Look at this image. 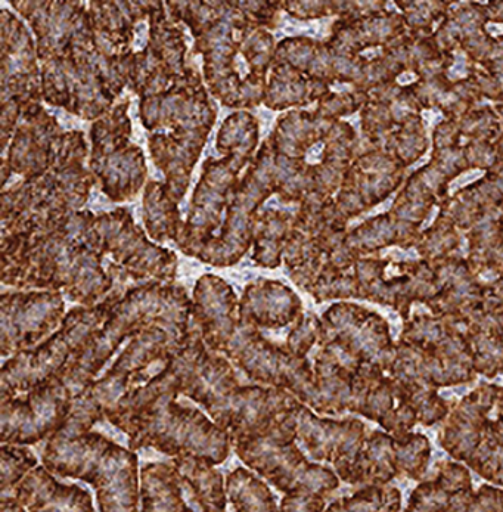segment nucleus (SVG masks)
<instances>
[{"mask_svg": "<svg viewBox=\"0 0 503 512\" xmlns=\"http://www.w3.org/2000/svg\"><path fill=\"white\" fill-rule=\"evenodd\" d=\"M189 330L154 325L132 338L107 372L74 396L70 415L55 436L74 439L92 431L93 425L105 420L124 397L147 386L169 366Z\"/></svg>", "mask_w": 503, "mask_h": 512, "instance_id": "f257e3e1", "label": "nucleus"}, {"mask_svg": "<svg viewBox=\"0 0 503 512\" xmlns=\"http://www.w3.org/2000/svg\"><path fill=\"white\" fill-rule=\"evenodd\" d=\"M183 396L206 409L208 417L231 437L232 443L266 433L300 400L273 387L244 386L225 356L207 350Z\"/></svg>", "mask_w": 503, "mask_h": 512, "instance_id": "f03ea898", "label": "nucleus"}, {"mask_svg": "<svg viewBox=\"0 0 503 512\" xmlns=\"http://www.w3.org/2000/svg\"><path fill=\"white\" fill-rule=\"evenodd\" d=\"M42 462L55 476L89 483L101 512H139L141 474L132 449L93 431L74 439L54 436L46 442Z\"/></svg>", "mask_w": 503, "mask_h": 512, "instance_id": "7ed1b4c3", "label": "nucleus"}, {"mask_svg": "<svg viewBox=\"0 0 503 512\" xmlns=\"http://www.w3.org/2000/svg\"><path fill=\"white\" fill-rule=\"evenodd\" d=\"M191 304L185 291L145 285L129 291L111 307L108 318L83 347L62 381L76 396L111 361L127 338H135L154 325L189 328Z\"/></svg>", "mask_w": 503, "mask_h": 512, "instance_id": "20e7f679", "label": "nucleus"}, {"mask_svg": "<svg viewBox=\"0 0 503 512\" xmlns=\"http://www.w3.org/2000/svg\"><path fill=\"white\" fill-rule=\"evenodd\" d=\"M130 449L151 448L173 458H197L220 465L231 452L232 440L208 415L163 396L121 422Z\"/></svg>", "mask_w": 503, "mask_h": 512, "instance_id": "39448f33", "label": "nucleus"}, {"mask_svg": "<svg viewBox=\"0 0 503 512\" xmlns=\"http://www.w3.org/2000/svg\"><path fill=\"white\" fill-rule=\"evenodd\" d=\"M114 302L90 309H74L48 340L3 363L0 371V397L29 393L37 387L62 380L83 347L108 318Z\"/></svg>", "mask_w": 503, "mask_h": 512, "instance_id": "423d86ee", "label": "nucleus"}, {"mask_svg": "<svg viewBox=\"0 0 503 512\" xmlns=\"http://www.w3.org/2000/svg\"><path fill=\"white\" fill-rule=\"evenodd\" d=\"M226 499L222 474L203 459L173 458L142 468L139 512H226Z\"/></svg>", "mask_w": 503, "mask_h": 512, "instance_id": "0eeeda50", "label": "nucleus"}, {"mask_svg": "<svg viewBox=\"0 0 503 512\" xmlns=\"http://www.w3.org/2000/svg\"><path fill=\"white\" fill-rule=\"evenodd\" d=\"M242 462L279 492L325 498L338 487L331 470L313 464L297 446L296 437L282 424L266 433L232 443Z\"/></svg>", "mask_w": 503, "mask_h": 512, "instance_id": "6e6552de", "label": "nucleus"}, {"mask_svg": "<svg viewBox=\"0 0 503 512\" xmlns=\"http://www.w3.org/2000/svg\"><path fill=\"white\" fill-rule=\"evenodd\" d=\"M222 356L260 386L285 390L300 402L312 406L315 374L307 359L298 358L285 346H278L239 322Z\"/></svg>", "mask_w": 503, "mask_h": 512, "instance_id": "1a4fd4ad", "label": "nucleus"}, {"mask_svg": "<svg viewBox=\"0 0 503 512\" xmlns=\"http://www.w3.org/2000/svg\"><path fill=\"white\" fill-rule=\"evenodd\" d=\"M73 400L74 393L62 380L20 396L0 397V442L26 446L51 439L64 427Z\"/></svg>", "mask_w": 503, "mask_h": 512, "instance_id": "9d476101", "label": "nucleus"}, {"mask_svg": "<svg viewBox=\"0 0 503 512\" xmlns=\"http://www.w3.org/2000/svg\"><path fill=\"white\" fill-rule=\"evenodd\" d=\"M64 303L57 293L3 294V358H14L48 340L64 322Z\"/></svg>", "mask_w": 503, "mask_h": 512, "instance_id": "9b49d317", "label": "nucleus"}, {"mask_svg": "<svg viewBox=\"0 0 503 512\" xmlns=\"http://www.w3.org/2000/svg\"><path fill=\"white\" fill-rule=\"evenodd\" d=\"M206 352L207 347L201 338L200 331L191 328L169 366L160 372L154 380L149 381L147 386L124 397L117 408L108 414L107 420L119 427L121 422L129 420L130 417L138 414L145 406L160 397H178L185 390L186 384L191 380L192 374Z\"/></svg>", "mask_w": 503, "mask_h": 512, "instance_id": "f8f14e48", "label": "nucleus"}, {"mask_svg": "<svg viewBox=\"0 0 503 512\" xmlns=\"http://www.w3.org/2000/svg\"><path fill=\"white\" fill-rule=\"evenodd\" d=\"M194 300L195 321L207 350L222 355L239 325L234 291L222 279L207 275L198 282Z\"/></svg>", "mask_w": 503, "mask_h": 512, "instance_id": "ddd939ff", "label": "nucleus"}, {"mask_svg": "<svg viewBox=\"0 0 503 512\" xmlns=\"http://www.w3.org/2000/svg\"><path fill=\"white\" fill-rule=\"evenodd\" d=\"M11 495L27 512H95L88 490L61 483L46 467L34 468Z\"/></svg>", "mask_w": 503, "mask_h": 512, "instance_id": "4468645a", "label": "nucleus"}, {"mask_svg": "<svg viewBox=\"0 0 503 512\" xmlns=\"http://www.w3.org/2000/svg\"><path fill=\"white\" fill-rule=\"evenodd\" d=\"M300 303L297 297L278 282L260 281L245 290L239 304V322L260 331L287 327L296 319Z\"/></svg>", "mask_w": 503, "mask_h": 512, "instance_id": "2eb2a0df", "label": "nucleus"}, {"mask_svg": "<svg viewBox=\"0 0 503 512\" xmlns=\"http://www.w3.org/2000/svg\"><path fill=\"white\" fill-rule=\"evenodd\" d=\"M471 482L468 474L456 465L419 486L406 512H462L470 504Z\"/></svg>", "mask_w": 503, "mask_h": 512, "instance_id": "dca6fc26", "label": "nucleus"}, {"mask_svg": "<svg viewBox=\"0 0 503 512\" xmlns=\"http://www.w3.org/2000/svg\"><path fill=\"white\" fill-rule=\"evenodd\" d=\"M226 495L235 512H279L269 486L247 468H237L229 474Z\"/></svg>", "mask_w": 503, "mask_h": 512, "instance_id": "f3484780", "label": "nucleus"}, {"mask_svg": "<svg viewBox=\"0 0 503 512\" xmlns=\"http://www.w3.org/2000/svg\"><path fill=\"white\" fill-rule=\"evenodd\" d=\"M37 465V458L26 446L2 445L0 448V492L11 495Z\"/></svg>", "mask_w": 503, "mask_h": 512, "instance_id": "a211bd4d", "label": "nucleus"}, {"mask_svg": "<svg viewBox=\"0 0 503 512\" xmlns=\"http://www.w3.org/2000/svg\"><path fill=\"white\" fill-rule=\"evenodd\" d=\"M399 508L400 495L396 489H368L334 502L324 512H397Z\"/></svg>", "mask_w": 503, "mask_h": 512, "instance_id": "6ab92c4d", "label": "nucleus"}, {"mask_svg": "<svg viewBox=\"0 0 503 512\" xmlns=\"http://www.w3.org/2000/svg\"><path fill=\"white\" fill-rule=\"evenodd\" d=\"M462 512H503V492L483 487Z\"/></svg>", "mask_w": 503, "mask_h": 512, "instance_id": "aec40b11", "label": "nucleus"}, {"mask_svg": "<svg viewBox=\"0 0 503 512\" xmlns=\"http://www.w3.org/2000/svg\"><path fill=\"white\" fill-rule=\"evenodd\" d=\"M322 496L287 495L279 505V512H324Z\"/></svg>", "mask_w": 503, "mask_h": 512, "instance_id": "412c9836", "label": "nucleus"}, {"mask_svg": "<svg viewBox=\"0 0 503 512\" xmlns=\"http://www.w3.org/2000/svg\"><path fill=\"white\" fill-rule=\"evenodd\" d=\"M484 170H470V172L464 173V175L458 176L455 181L450 182L449 185V194H453V192L458 191V189L464 188V186L470 185L478 179L483 178Z\"/></svg>", "mask_w": 503, "mask_h": 512, "instance_id": "4be33fe9", "label": "nucleus"}, {"mask_svg": "<svg viewBox=\"0 0 503 512\" xmlns=\"http://www.w3.org/2000/svg\"><path fill=\"white\" fill-rule=\"evenodd\" d=\"M450 79H462L467 76V57L462 52L456 54V62L449 70Z\"/></svg>", "mask_w": 503, "mask_h": 512, "instance_id": "5701e85b", "label": "nucleus"}, {"mask_svg": "<svg viewBox=\"0 0 503 512\" xmlns=\"http://www.w3.org/2000/svg\"><path fill=\"white\" fill-rule=\"evenodd\" d=\"M0 508H2V512H27L26 508L23 507V504H21V502L12 495H2Z\"/></svg>", "mask_w": 503, "mask_h": 512, "instance_id": "b1692460", "label": "nucleus"}, {"mask_svg": "<svg viewBox=\"0 0 503 512\" xmlns=\"http://www.w3.org/2000/svg\"><path fill=\"white\" fill-rule=\"evenodd\" d=\"M397 197V192H393L391 194V197H388L387 200L383 201V203L378 204L375 209H372L369 211V213H366L365 216L362 217V219L357 220V222H362V220L369 219V217L377 216V214L385 213V211H388L391 209V206H393L394 198Z\"/></svg>", "mask_w": 503, "mask_h": 512, "instance_id": "393cba45", "label": "nucleus"}, {"mask_svg": "<svg viewBox=\"0 0 503 512\" xmlns=\"http://www.w3.org/2000/svg\"><path fill=\"white\" fill-rule=\"evenodd\" d=\"M415 80L416 76L414 73H405L402 74V76L397 77V83H399L400 86L411 85Z\"/></svg>", "mask_w": 503, "mask_h": 512, "instance_id": "a878e982", "label": "nucleus"}, {"mask_svg": "<svg viewBox=\"0 0 503 512\" xmlns=\"http://www.w3.org/2000/svg\"><path fill=\"white\" fill-rule=\"evenodd\" d=\"M487 31H489L492 36H501V34H503V24H487Z\"/></svg>", "mask_w": 503, "mask_h": 512, "instance_id": "bb28decb", "label": "nucleus"}, {"mask_svg": "<svg viewBox=\"0 0 503 512\" xmlns=\"http://www.w3.org/2000/svg\"><path fill=\"white\" fill-rule=\"evenodd\" d=\"M439 213V207H434L433 214H430V219L427 220V222L422 225V228H427L430 223H433L434 217H436V214Z\"/></svg>", "mask_w": 503, "mask_h": 512, "instance_id": "cd10ccee", "label": "nucleus"}]
</instances>
